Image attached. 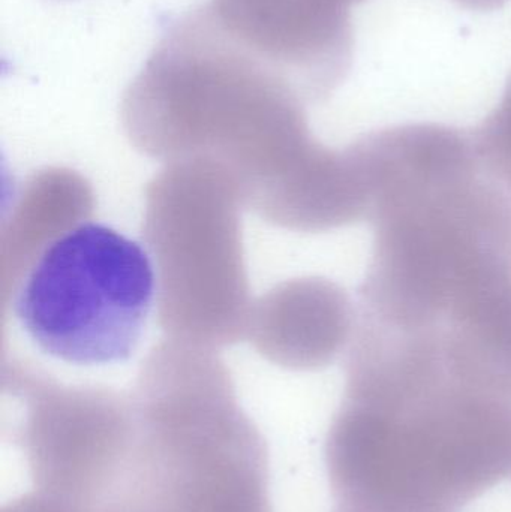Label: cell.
Segmentation results:
<instances>
[{
  "instance_id": "6da1fadb",
  "label": "cell",
  "mask_w": 511,
  "mask_h": 512,
  "mask_svg": "<svg viewBox=\"0 0 511 512\" xmlns=\"http://www.w3.org/2000/svg\"><path fill=\"white\" fill-rule=\"evenodd\" d=\"M347 512H459L511 471V408L461 390L348 399L333 432Z\"/></svg>"
},
{
  "instance_id": "7a4b0ae2",
  "label": "cell",
  "mask_w": 511,
  "mask_h": 512,
  "mask_svg": "<svg viewBox=\"0 0 511 512\" xmlns=\"http://www.w3.org/2000/svg\"><path fill=\"white\" fill-rule=\"evenodd\" d=\"M156 294L143 246L98 222L54 240L18 289L14 313L45 354L77 366L129 360Z\"/></svg>"
}]
</instances>
